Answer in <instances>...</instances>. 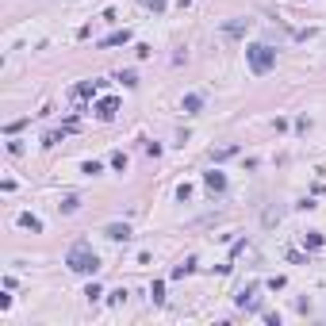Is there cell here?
I'll use <instances>...</instances> for the list:
<instances>
[{
	"instance_id": "6da1fadb",
	"label": "cell",
	"mask_w": 326,
	"mask_h": 326,
	"mask_svg": "<svg viewBox=\"0 0 326 326\" xmlns=\"http://www.w3.org/2000/svg\"><path fill=\"white\" fill-rule=\"evenodd\" d=\"M66 265L73 269V273H81V276H92L96 269H100V257L92 253V246H88V242H77V246L66 253Z\"/></svg>"
},
{
	"instance_id": "7a4b0ae2",
	"label": "cell",
	"mask_w": 326,
	"mask_h": 326,
	"mask_svg": "<svg viewBox=\"0 0 326 326\" xmlns=\"http://www.w3.org/2000/svg\"><path fill=\"white\" fill-rule=\"evenodd\" d=\"M246 58H249V69H253V73H269V69L276 66V50L269 43H253V46H246Z\"/></svg>"
},
{
	"instance_id": "3957f363",
	"label": "cell",
	"mask_w": 326,
	"mask_h": 326,
	"mask_svg": "<svg viewBox=\"0 0 326 326\" xmlns=\"http://www.w3.org/2000/svg\"><path fill=\"white\" fill-rule=\"evenodd\" d=\"M238 307L242 311H261V300H257V284H246L238 292Z\"/></svg>"
},
{
	"instance_id": "277c9868",
	"label": "cell",
	"mask_w": 326,
	"mask_h": 326,
	"mask_svg": "<svg viewBox=\"0 0 326 326\" xmlns=\"http://www.w3.org/2000/svg\"><path fill=\"white\" fill-rule=\"evenodd\" d=\"M246 31H249V19H246V16H242V19H231V23L223 27V35H226V39H242Z\"/></svg>"
},
{
	"instance_id": "5b68a950",
	"label": "cell",
	"mask_w": 326,
	"mask_h": 326,
	"mask_svg": "<svg viewBox=\"0 0 326 326\" xmlns=\"http://www.w3.org/2000/svg\"><path fill=\"white\" fill-rule=\"evenodd\" d=\"M115 112H119V100H115V96L96 104V115H100V119H115Z\"/></svg>"
},
{
	"instance_id": "8992f818",
	"label": "cell",
	"mask_w": 326,
	"mask_h": 326,
	"mask_svg": "<svg viewBox=\"0 0 326 326\" xmlns=\"http://www.w3.org/2000/svg\"><path fill=\"white\" fill-rule=\"evenodd\" d=\"M104 234H108L112 242H127L131 238V226L127 223H108V231H104Z\"/></svg>"
},
{
	"instance_id": "52a82bcc",
	"label": "cell",
	"mask_w": 326,
	"mask_h": 326,
	"mask_svg": "<svg viewBox=\"0 0 326 326\" xmlns=\"http://www.w3.org/2000/svg\"><path fill=\"white\" fill-rule=\"evenodd\" d=\"M204 184H207L211 192H223V188H226V177H223L219 169H211V173H204Z\"/></svg>"
},
{
	"instance_id": "ba28073f",
	"label": "cell",
	"mask_w": 326,
	"mask_h": 326,
	"mask_svg": "<svg viewBox=\"0 0 326 326\" xmlns=\"http://www.w3.org/2000/svg\"><path fill=\"white\" fill-rule=\"evenodd\" d=\"M100 85H104V81H81V85L73 88V96H77V100H85V96H92Z\"/></svg>"
},
{
	"instance_id": "9c48e42d",
	"label": "cell",
	"mask_w": 326,
	"mask_h": 326,
	"mask_svg": "<svg viewBox=\"0 0 326 326\" xmlns=\"http://www.w3.org/2000/svg\"><path fill=\"white\" fill-rule=\"evenodd\" d=\"M180 108H184V112H200V108H204V96H196V92H188V96H184V100H180Z\"/></svg>"
},
{
	"instance_id": "30bf717a",
	"label": "cell",
	"mask_w": 326,
	"mask_h": 326,
	"mask_svg": "<svg viewBox=\"0 0 326 326\" xmlns=\"http://www.w3.org/2000/svg\"><path fill=\"white\" fill-rule=\"evenodd\" d=\"M119 43H131V31H127V27L115 31V35H108V39H100V46H119Z\"/></svg>"
},
{
	"instance_id": "8fae6325",
	"label": "cell",
	"mask_w": 326,
	"mask_h": 326,
	"mask_svg": "<svg viewBox=\"0 0 326 326\" xmlns=\"http://www.w3.org/2000/svg\"><path fill=\"white\" fill-rule=\"evenodd\" d=\"M19 226H27V231H43V219H35L31 211H23V215H19Z\"/></svg>"
},
{
	"instance_id": "7c38bea8",
	"label": "cell",
	"mask_w": 326,
	"mask_h": 326,
	"mask_svg": "<svg viewBox=\"0 0 326 326\" xmlns=\"http://www.w3.org/2000/svg\"><path fill=\"white\" fill-rule=\"evenodd\" d=\"M192 269H196V261L188 257V261H184V265H177V269H173V280H184V276H188Z\"/></svg>"
},
{
	"instance_id": "4fadbf2b",
	"label": "cell",
	"mask_w": 326,
	"mask_h": 326,
	"mask_svg": "<svg viewBox=\"0 0 326 326\" xmlns=\"http://www.w3.org/2000/svg\"><path fill=\"white\" fill-rule=\"evenodd\" d=\"M303 246H307V249H318V246H322V234H318V231H307V234H303Z\"/></svg>"
},
{
	"instance_id": "5bb4252c",
	"label": "cell",
	"mask_w": 326,
	"mask_h": 326,
	"mask_svg": "<svg viewBox=\"0 0 326 326\" xmlns=\"http://www.w3.org/2000/svg\"><path fill=\"white\" fill-rule=\"evenodd\" d=\"M150 300H154V303H165V284H161V280H154V288H150Z\"/></svg>"
},
{
	"instance_id": "9a60e30c",
	"label": "cell",
	"mask_w": 326,
	"mask_h": 326,
	"mask_svg": "<svg viewBox=\"0 0 326 326\" xmlns=\"http://www.w3.org/2000/svg\"><path fill=\"white\" fill-rule=\"evenodd\" d=\"M119 81H123L127 88H135V85H138V73H135V69H123V73H119Z\"/></svg>"
},
{
	"instance_id": "2e32d148",
	"label": "cell",
	"mask_w": 326,
	"mask_h": 326,
	"mask_svg": "<svg viewBox=\"0 0 326 326\" xmlns=\"http://www.w3.org/2000/svg\"><path fill=\"white\" fill-rule=\"evenodd\" d=\"M77 207H81V200H77V196H66V200H61V211H66V215H73Z\"/></svg>"
},
{
	"instance_id": "e0dca14e",
	"label": "cell",
	"mask_w": 326,
	"mask_h": 326,
	"mask_svg": "<svg viewBox=\"0 0 326 326\" xmlns=\"http://www.w3.org/2000/svg\"><path fill=\"white\" fill-rule=\"evenodd\" d=\"M238 154V146H223V150H215V161H226V157Z\"/></svg>"
},
{
	"instance_id": "ac0fdd59",
	"label": "cell",
	"mask_w": 326,
	"mask_h": 326,
	"mask_svg": "<svg viewBox=\"0 0 326 326\" xmlns=\"http://www.w3.org/2000/svg\"><path fill=\"white\" fill-rule=\"evenodd\" d=\"M85 296H88V303H96V300L104 296V292H100V284H88V288H85Z\"/></svg>"
},
{
	"instance_id": "d6986e66",
	"label": "cell",
	"mask_w": 326,
	"mask_h": 326,
	"mask_svg": "<svg viewBox=\"0 0 326 326\" xmlns=\"http://www.w3.org/2000/svg\"><path fill=\"white\" fill-rule=\"evenodd\" d=\"M61 135H66V131H61ZM61 135H58V131H50V135L43 138V146H54V142H61Z\"/></svg>"
},
{
	"instance_id": "ffe728a7",
	"label": "cell",
	"mask_w": 326,
	"mask_h": 326,
	"mask_svg": "<svg viewBox=\"0 0 326 326\" xmlns=\"http://www.w3.org/2000/svg\"><path fill=\"white\" fill-rule=\"evenodd\" d=\"M112 165H115V169L123 173V169H127V154H115V157H112Z\"/></svg>"
},
{
	"instance_id": "44dd1931",
	"label": "cell",
	"mask_w": 326,
	"mask_h": 326,
	"mask_svg": "<svg viewBox=\"0 0 326 326\" xmlns=\"http://www.w3.org/2000/svg\"><path fill=\"white\" fill-rule=\"evenodd\" d=\"M100 169H104L100 161H85V173H88V177H96V173H100Z\"/></svg>"
},
{
	"instance_id": "7402d4cb",
	"label": "cell",
	"mask_w": 326,
	"mask_h": 326,
	"mask_svg": "<svg viewBox=\"0 0 326 326\" xmlns=\"http://www.w3.org/2000/svg\"><path fill=\"white\" fill-rule=\"evenodd\" d=\"M146 4H150L154 12H165V0H146Z\"/></svg>"
}]
</instances>
